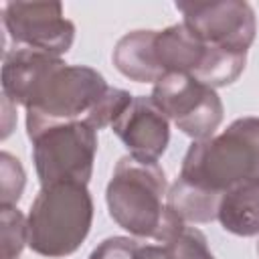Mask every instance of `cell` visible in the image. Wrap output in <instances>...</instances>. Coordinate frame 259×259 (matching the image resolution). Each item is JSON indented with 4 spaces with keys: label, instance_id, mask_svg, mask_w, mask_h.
Returning <instances> with one entry per match:
<instances>
[{
    "label": "cell",
    "instance_id": "4",
    "mask_svg": "<svg viewBox=\"0 0 259 259\" xmlns=\"http://www.w3.org/2000/svg\"><path fill=\"white\" fill-rule=\"evenodd\" d=\"M93 223V200L83 184L40 186L26 217L28 247L40 257L75 253Z\"/></svg>",
    "mask_w": 259,
    "mask_h": 259
},
{
    "label": "cell",
    "instance_id": "20",
    "mask_svg": "<svg viewBox=\"0 0 259 259\" xmlns=\"http://www.w3.org/2000/svg\"><path fill=\"white\" fill-rule=\"evenodd\" d=\"M257 253H259V243H257Z\"/></svg>",
    "mask_w": 259,
    "mask_h": 259
},
{
    "label": "cell",
    "instance_id": "2",
    "mask_svg": "<svg viewBox=\"0 0 259 259\" xmlns=\"http://www.w3.org/2000/svg\"><path fill=\"white\" fill-rule=\"evenodd\" d=\"M168 182L158 162H140L123 156L113 168L105 188L109 217L130 235L142 239L168 241L182 225L166 208Z\"/></svg>",
    "mask_w": 259,
    "mask_h": 259
},
{
    "label": "cell",
    "instance_id": "15",
    "mask_svg": "<svg viewBox=\"0 0 259 259\" xmlns=\"http://www.w3.org/2000/svg\"><path fill=\"white\" fill-rule=\"evenodd\" d=\"M162 245L166 247L170 259H214L208 249L206 237L198 229L188 225H182Z\"/></svg>",
    "mask_w": 259,
    "mask_h": 259
},
{
    "label": "cell",
    "instance_id": "6",
    "mask_svg": "<svg viewBox=\"0 0 259 259\" xmlns=\"http://www.w3.org/2000/svg\"><path fill=\"white\" fill-rule=\"evenodd\" d=\"M154 51L164 75L186 73L212 89L237 81L247 63V53H231L206 45L184 22L156 30Z\"/></svg>",
    "mask_w": 259,
    "mask_h": 259
},
{
    "label": "cell",
    "instance_id": "12",
    "mask_svg": "<svg viewBox=\"0 0 259 259\" xmlns=\"http://www.w3.org/2000/svg\"><path fill=\"white\" fill-rule=\"evenodd\" d=\"M217 219L237 237L259 235V180L233 186L221 196Z\"/></svg>",
    "mask_w": 259,
    "mask_h": 259
},
{
    "label": "cell",
    "instance_id": "16",
    "mask_svg": "<svg viewBox=\"0 0 259 259\" xmlns=\"http://www.w3.org/2000/svg\"><path fill=\"white\" fill-rule=\"evenodd\" d=\"M134 95L125 89H117V87H107V91L103 93V97L97 101V105L91 109V113L87 115V123L93 130H101L111 125L121 113L123 109L132 103Z\"/></svg>",
    "mask_w": 259,
    "mask_h": 259
},
{
    "label": "cell",
    "instance_id": "7",
    "mask_svg": "<svg viewBox=\"0 0 259 259\" xmlns=\"http://www.w3.org/2000/svg\"><path fill=\"white\" fill-rule=\"evenodd\" d=\"M152 99L162 113L194 142L214 136L225 115L217 89L186 73H166L154 83Z\"/></svg>",
    "mask_w": 259,
    "mask_h": 259
},
{
    "label": "cell",
    "instance_id": "5",
    "mask_svg": "<svg viewBox=\"0 0 259 259\" xmlns=\"http://www.w3.org/2000/svg\"><path fill=\"white\" fill-rule=\"evenodd\" d=\"M28 140L32 142V162L40 186H87L97 152V130L87 121L51 123L28 134Z\"/></svg>",
    "mask_w": 259,
    "mask_h": 259
},
{
    "label": "cell",
    "instance_id": "1",
    "mask_svg": "<svg viewBox=\"0 0 259 259\" xmlns=\"http://www.w3.org/2000/svg\"><path fill=\"white\" fill-rule=\"evenodd\" d=\"M103 75L87 65L12 47L4 51L2 97L26 109V136L51 123L85 121L107 91Z\"/></svg>",
    "mask_w": 259,
    "mask_h": 259
},
{
    "label": "cell",
    "instance_id": "13",
    "mask_svg": "<svg viewBox=\"0 0 259 259\" xmlns=\"http://www.w3.org/2000/svg\"><path fill=\"white\" fill-rule=\"evenodd\" d=\"M221 196L223 194L206 190L202 186H196L178 176L174 180V184L168 188L166 208L186 225L188 223H192V225L210 223L217 219Z\"/></svg>",
    "mask_w": 259,
    "mask_h": 259
},
{
    "label": "cell",
    "instance_id": "18",
    "mask_svg": "<svg viewBox=\"0 0 259 259\" xmlns=\"http://www.w3.org/2000/svg\"><path fill=\"white\" fill-rule=\"evenodd\" d=\"M140 243L130 237H107L89 255V259H136Z\"/></svg>",
    "mask_w": 259,
    "mask_h": 259
},
{
    "label": "cell",
    "instance_id": "10",
    "mask_svg": "<svg viewBox=\"0 0 259 259\" xmlns=\"http://www.w3.org/2000/svg\"><path fill=\"white\" fill-rule=\"evenodd\" d=\"M168 121L152 95H136L111 123V130L130 150V156L140 162H158L170 142Z\"/></svg>",
    "mask_w": 259,
    "mask_h": 259
},
{
    "label": "cell",
    "instance_id": "17",
    "mask_svg": "<svg viewBox=\"0 0 259 259\" xmlns=\"http://www.w3.org/2000/svg\"><path fill=\"white\" fill-rule=\"evenodd\" d=\"M26 184V174L18 158H14L8 152L0 154V204L4 206H16V202L22 196Z\"/></svg>",
    "mask_w": 259,
    "mask_h": 259
},
{
    "label": "cell",
    "instance_id": "19",
    "mask_svg": "<svg viewBox=\"0 0 259 259\" xmlns=\"http://www.w3.org/2000/svg\"><path fill=\"white\" fill-rule=\"evenodd\" d=\"M136 259H170L164 245H140Z\"/></svg>",
    "mask_w": 259,
    "mask_h": 259
},
{
    "label": "cell",
    "instance_id": "9",
    "mask_svg": "<svg viewBox=\"0 0 259 259\" xmlns=\"http://www.w3.org/2000/svg\"><path fill=\"white\" fill-rule=\"evenodd\" d=\"M184 16V24L206 45L247 53L255 40L257 20L247 2L219 0V2H176Z\"/></svg>",
    "mask_w": 259,
    "mask_h": 259
},
{
    "label": "cell",
    "instance_id": "8",
    "mask_svg": "<svg viewBox=\"0 0 259 259\" xmlns=\"http://www.w3.org/2000/svg\"><path fill=\"white\" fill-rule=\"evenodd\" d=\"M2 24L14 47L65 55L75 40V24L65 18L61 2H6Z\"/></svg>",
    "mask_w": 259,
    "mask_h": 259
},
{
    "label": "cell",
    "instance_id": "14",
    "mask_svg": "<svg viewBox=\"0 0 259 259\" xmlns=\"http://www.w3.org/2000/svg\"><path fill=\"white\" fill-rule=\"evenodd\" d=\"M2 229V259H18L24 245H28V227L24 214L16 206L0 204Z\"/></svg>",
    "mask_w": 259,
    "mask_h": 259
},
{
    "label": "cell",
    "instance_id": "11",
    "mask_svg": "<svg viewBox=\"0 0 259 259\" xmlns=\"http://www.w3.org/2000/svg\"><path fill=\"white\" fill-rule=\"evenodd\" d=\"M156 30H132L123 34L113 49L115 69L136 83H158L164 71L156 59L154 51Z\"/></svg>",
    "mask_w": 259,
    "mask_h": 259
},
{
    "label": "cell",
    "instance_id": "3",
    "mask_svg": "<svg viewBox=\"0 0 259 259\" xmlns=\"http://www.w3.org/2000/svg\"><path fill=\"white\" fill-rule=\"evenodd\" d=\"M178 176L219 194L259 180V117H239L219 136L192 142Z\"/></svg>",
    "mask_w": 259,
    "mask_h": 259
}]
</instances>
